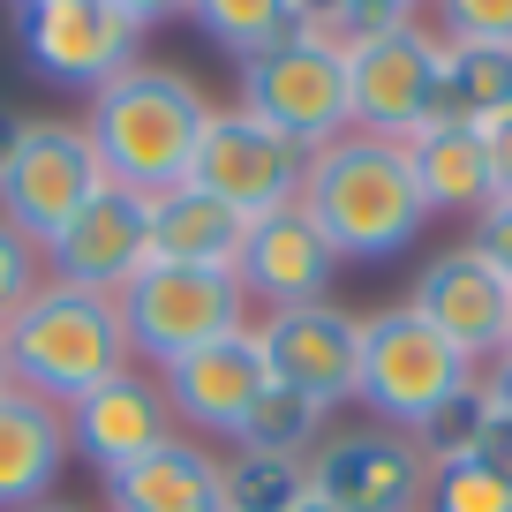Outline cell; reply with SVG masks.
Masks as SVG:
<instances>
[{
    "label": "cell",
    "instance_id": "cell-36",
    "mask_svg": "<svg viewBox=\"0 0 512 512\" xmlns=\"http://www.w3.org/2000/svg\"><path fill=\"white\" fill-rule=\"evenodd\" d=\"M31 512H83V505H31Z\"/></svg>",
    "mask_w": 512,
    "mask_h": 512
},
{
    "label": "cell",
    "instance_id": "cell-25",
    "mask_svg": "<svg viewBox=\"0 0 512 512\" xmlns=\"http://www.w3.org/2000/svg\"><path fill=\"white\" fill-rule=\"evenodd\" d=\"M309 497V460L226 452V512H294Z\"/></svg>",
    "mask_w": 512,
    "mask_h": 512
},
{
    "label": "cell",
    "instance_id": "cell-35",
    "mask_svg": "<svg viewBox=\"0 0 512 512\" xmlns=\"http://www.w3.org/2000/svg\"><path fill=\"white\" fill-rule=\"evenodd\" d=\"M294 512H332V505H324V497H317V490H309V497H302V505H294Z\"/></svg>",
    "mask_w": 512,
    "mask_h": 512
},
{
    "label": "cell",
    "instance_id": "cell-11",
    "mask_svg": "<svg viewBox=\"0 0 512 512\" xmlns=\"http://www.w3.org/2000/svg\"><path fill=\"white\" fill-rule=\"evenodd\" d=\"M309 490L332 512H422L430 505V460L415 437L362 422V430H324L309 452Z\"/></svg>",
    "mask_w": 512,
    "mask_h": 512
},
{
    "label": "cell",
    "instance_id": "cell-27",
    "mask_svg": "<svg viewBox=\"0 0 512 512\" xmlns=\"http://www.w3.org/2000/svg\"><path fill=\"white\" fill-rule=\"evenodd\" d=\"M482 422H490V392H482V377H475V384L460 392V400H445V407H437V415L415 430L422 460H430V467L475 460V445H482Z\"/></svg>",
    "mask_w": 512,
    "mask_h": 512
},
{
    "label": "cell",
    "instance_id": "cell-28",
    "mask_svg": "<svg viewBox=\"0 0 512 512\" xmlns=\"http://www.w3.org/2000/svg\"><path fill=\"white\" fill-rule=\"evenodd\" d=\"M422 512H512V475L482 467V460L430 467V505Z\"/></svg>",
    "mask_w": 512,
    "mask_h": 512
},
{
    "label": "cell",
    "instance_id": "cell-6",
    "mask_svg": "<svg viewBox=\"0 0 512 512\" xmlns=\"http://www.w3.org/2000/svg\"><path fill=\"white\" fill-rule=\"evenodd\" d=\"M121 324L136 369H174L181 354L211 347L226 332H249V294L234 272H189V264H144L121 287Z\"/></svg>",
    "mask_w": 512,
    "mask_h": 512
},
{
    "label": "cell",
    "instance_id": "cell-12",
    "mask_svg": "<svg viewBox=\"0 0 512 512\" xmlns=\"http://www.w3.org/2000/svg\"><path fill=\"white\" fill-rule=\"evenodd\" d=\"M407 309H415L437 339H452L475 369H490L497 354L512 347V287L467 241H452V249H437L430 264H422L415 287H407Z\"/></svg>",
    "mask_w": 512,
    "mask_h": 512
},
{
    "label": "cell",
    "instance_id": "cell-32",
    "mask_svg": "<svg viewBox=\"0 0 512 512\" xmlns=\"http://www.w3.org/2000/svg\"><path fill=\"white\" fill-rule=\"evenodd\" d=\"M475 128H482V151H490V189L512 196V113H490Z\"/></svg>",
    "mask_w": 512,
    "mask_h": 512
},
{
    "label": "cell",
    "instance_id": "cell-4",
    "mask_svg": "<svg viewBox=\"0 0 512 512\" xmlns=\"http://www.w3.org/2000/svg\"><path fill=\"white\" fill-rule=\"evenodd\" d=\"M482 369L467 362L452 339H437L407 302H384L377 317H362V384L354 400L384 422V430L415 437L445 400H460Z\"/></svg>",
    "mask_w": 512,
    "mask_h": 512
},
{
    "label": "cell",
    "instance_id": "cell-7",
    "mask_svg": "<svg viewBox=\"0 0 512 512\" xmlns=\"http://www.w3.org/2000/svg\"><path fill=\"white\" fill-rule=\"evenodd\" d=\"M234 106L256 113L272 136H287L294 151H324V144H339V136L354 128V113H347V61L324 53L309 31L287 38V46H272V53H256V61H241Z\"/></svg>",
    "mask_w": 512,
    "mask_h": 512
},
{
    "label": "cell",
    "instance_id": "cell-26",
    "mask_svg": "<svg viewBox=\"0 0 512 512\" xmlns=\"http://www.w3.org/2000/svg\"><path fill=\"white\" fill-rule=\"evenodd\" d=\"M400 23H415V8H400V0H317L309 8L302 31L317 38L324 53H339V61H354L362 46H377V38H392Z\"/></svg>",
    "mask_w": 512,
    "mask_h": 512
},
{
    "label": "cell",
    "instance_id": "cell-29",
    "mask_svg": "<svg viewBox=\"0 0 512 512\" xmlns=\"http://www.w3.org/2000/svg\"><path fill=\"white\" fill-rule=\"evenodd\" d=\"M437 38H452V46H512V0H445Z\"/></svg>",
    "mask_w": 512,
    "mask_h": 512
},
{
    "label": "cell",
    "instance_id": "cell-37",
    "mask_svg": "<svg viewBox=\"0 0 512 512\" xmlns=\"http://www.w3.org/2000/svg\"><path fill=\"white\" fill-rule=\"evenodd\" d=\"M0 392H8V354H0Z\"/></svg>",
    "mask_w": 512,
    "mask_h": 512
},
{
    "label": "cell",
    "instance_id": "cell-9",
    "mask_svg": "<svg viewBox=\"0 0 512 512\" xmlns=\"http://www.w3.org/2000/svg\"><path fill=\"white\" fill-rule=\"evenodd\" d=\"M98 189H106V174H98V151H91V136H83V121L38 113V121L23 128L8 174H0V219L46 256V241L61 234Z\"/></svg>",
    "mask_w": 512,
    "mask_h": 512
},
{
    "label": "cell",
    "instance_id": "cell-34",
    "mask_svg": "<svg viewBox=\"0 0 512 512\" xmlns=\"http://www.w3.org/2000/svg\"><path fill=\"white\" fill-rule=\"evenodd\" d=\"M23 128H31V113H16V106H8V98H0V174H8V159H16Z\"/></svg>",
    "mask_w": 512,
    "mask_h": 512
},
{
    "label": "cell",
    "instance_id": "cell-33",
    "mask_svg": "<svg viewBox=\"0 0 512 512\" xmlns=\"http://www.w3.org/2000/svg\"><path fill=\"white\" fill-rule=\"evenodd\" d=\"M482 392H490V407H497V415H512V347L497 354L490 369H482Z\"/></svg>",
    "mask_w": 512,
    "mask_h": 512
},
{
    "label": "cell",
    "instance_id": "cell-10",
    "mask_svg": "<svg viewBox=\"0 0 512 512\" xmlns=\"http://www.w3.org/2000/svg\"><path fill=\"white\" fill-rule=\"evenodd\" d=\"M302 174H309V151H294L287 136H272L241 106H211L196 166H189V189L219 196L234 219H264V211L302 204Z\"/></svg>",
    "mask_w": 512,
    "mask_h": 512
},
{
    "label": "cell",
    "instance_id": "cell-23",
    "mask_svg": "<svg viewBox=\"0 0 512 512\" xmlns=\"http://www.w3.org/2000/svg\"><path fill=\"white\" fill-rule=\"evenodd\" d=\"M324 430H332V415H324L317 400H302V392H287V384H264L249 407V422H241L234 452H272V460H309V452L324 445Z\"/></svg>",
    "mask_w": 512,
    "mask_h": 512
},
{
    "label": "cell",
    "instance_id": "cell-2",
    "mask_svg": "<svg viewBox=\"0 0 512 512\" xmlns=\"http://www.w3.org/2000/svg\"><path fill=\"white\" fill-rule=\"evenodd\" d=\"M302 211L317 219V234L339 249V264H392L422 241L430 204L415 189V166L400 144L377 136H339V144L309 151L302 174Z\"/></svg>",
    "mask_w": 512,
    "mask_h": 512
},
{
    "label": "cell",
    "instance_id": "cell-20",
    "mask_svg": "<svg viewBox=\"0 0 512 512\" xmlns=\"http://www.w3.org/2000/svg\"><path fill=\"white\" fill-rule=\"evenodd\" d=\"M407 166H415V189H422V204H430V219L437 211H467V219H482V211L497 204V189H490V151H482V128L475 121H460V113H437L422 136H407Z\"/></svg>",
    "mask_w": 512,
    "mask_h": 512
},
{
    "label": "cell",
    "instance_id": "cell-16",
    "mask_svg": "<svg viewBox=\"0 0 512 512\" xmlns=\"http://www.w3.org/2000/svg\"><path fill=\"white\" fill-rule=\"evenodd\" d=\"M159 384H166L174 422H189V430L234 445L241 422H249V407H256V392L272 384L264 347H256V317H249V332H226V339H211V347L181 354L174 369H159Z\"/></svg>",
    "mask_w": 512,
    "mask_h": 512
},
{
    "label": "cell",
    "instance_id": "cell-31",
    "mask_svg": "<svg viewBox=\"0 0 512 512\" xmlns=\"http://www.w3.org/2000/svg\"><path fill=\"white\" fill-rule=\"evenodd\" d=\"M467 249H475L482 264H490V272H497V279H505V287H512V196H497V204H490V211H482V219H475V234H467Z\"/></svg>",
    "mask_w": 512,
    "mask_h": 512
},
{
    "label": "cell",
    "instance_id": "cell-14",
    "mask_svg": "<svg viewBox=\"0 0 512 512\" xmlns=\"http://www.w3.org/2000/svg\"><path fill=\"white\" fill-rule=\"evenodd\" d=\"M339 272H347V264H339V249L317 234V219H309L302 204L249 219V234H241V264H234V279H241V294H249V309H264V317L332 302Z\"/></svg>",
    "mask_w": 512,
    "mask_h": 512
},
{
    "label": "cell",
    "instance_id": "cell-17",
    "mask_svg": "<svg viewBox=\"0 0 512 512\" xmlns=\"http://www.w3.org/2000/svg\"><path fill=\"white\" fill-rule=\"evenodd\" d=\"M166 437H181V430H174V407H166V384L151 369H121L113 384H98L91 400L68 407V445L98 467V482L151 460Z\"/></svg>",
    "mask_w": 512,
    "mask_h": 512
},
{
    "label": "cell",
    "instance_id": "cell-21",
    "mask_svg": "<svg viewBox=\"0 0 512 512\" xmlns=\"http://www.w3.org/2000/svg\"><path fill=\"white\" fill-rule=\"evenodd\" d=\"M241 234H249V219H234L219 196L189 189V181L166 189V196H151V264L234 272V264H241Z\"/></svg>",
    "mask_w": 512,
    "mask_h": 512
},
{
    "label": "cell",
    "instance_id": "cell-8",
    "mask_svg": "<svg viewBox=\"0 0 512 512\" xmlns=\"http://www.w3.org/2000/svg\"><path fill=\"white\" fill-rule=\"evenodd\" d=\"M347 113H354V136H377V144L422 136L445 113V38L415 16L392 38L362 46L347 61Z\"/></svg>",
    "mask_w": 512,
    "mask_h": 512
},
{
    "label": "cell",
    "instance_id": "cell-5",
    "mask_svg": "<svg viewBox=\"0 0 512 512\" xmlns=\"http://www.w3.org/2000/svg\"><path fill=\"white\" fill-rule=\"evenodd\" d=\"M16 46L46 83L68 91H106L113 76L144 61V38L159 23L151 0H23L16 16Z\"/></svg>",
    "mask_w": 512,
    "mask_h": 512
},
{
    "label": "cell",
    "instance_id": "cell-1",
    "mask_svg": "<svg viewBox=\"0 0 512 512\" xmlns=\"http://www.w3.org/2000/svg\"><path fill=\"white\" fill-rule=\"evenodd\" d=\"M204 121H211V98L196 91L189 68L136 61L128 76H113L106 91H91L83 136H91V151H98L106 189L166 196V189L189 181L196 144H204Z\"/></svg>",
    "mask_w": 512,
    "mask_h": 512
},
{
    "label": "cell",
    "instance_id": "cell-30",
    "mask_svg": "<svg viewBox=\"0 0 512 512\" xmlns=\"http://www.w3.org/2000/svg\"><path fill=\"white\" fill-rule=\"evenodd\" d=\"M38 287H46V256H38L31 241L16 234V226L0 219V332H8V324H16V309L31 302Z\"/></svg>",
    "mask_w": 512,
    "mask_h": 512
},
{
    "label": "cell",
    "instance_id": "cell-13",
    "mask_svg": "<svg viewBox=\"0 0 512 512\" xmlns=\"http://www.w3.org/2000/svg\"><path fill=\"white\" fill-rule=\"evenodd\" d=\"M256 347H264V369L272 384L317 400L324 415L354 400L362 384V317L339 302L317 309H279V317H256Z\"/></svg>",
    "mask_w": 512,
    "mask_h": 512
},
{
    "label": "cell",
    "instance_id": "cell-15",
    "mask_svg": "<svg viewBox=\"0 0 512 512\" xmlns=\"http://www.w3.org/2000/svg\"><path fill=\"white\" fill-rule=\"evenodd\" d=\"M151 264V196L98 189L61 234L46 241V279L121 302V287Z\"/></svg>",
    "mask_w": 512,
    "mask_h": 512
},
{
    "label": "cell",
    "instance_id": "cell-19",
    "mask_svg": "<svg viewBox=\"0 0 512 512\" xmlns=\"http://www.w3.org/2000/svg\"><path fill=\"white\" fill-rule=\"evenodd\" d=\"M106 512H226V460L196 437H166L151 460L106 482Z\"/></svg>",
    "mask_w": 512,
    "mask_h": 512
},
{
    "label": "cell",
    "instance_id": "cell-24",
    "mask_svg": "<svg viewBox=\"0 0 512 512\" xmlns=\"http://www.w3.org/2000/svg\"><path fill=\"white\" fill-rule=\"evenodd\" d=\"M445 113H460V121L512 113V46H452L445 38Z\"/></svg>",
    "mask_w": 512,
    "mask_h": 512
},
{
    "label": "cell",
    "instance_id": "cell-18",
    "mask_svg": "<svg viewBox=\"0 0 512 512\" xmlns=\"http://www.w3.org/2000/svg\"><path fill=\"white\" fill-rule=\"evenodd\" d=\"M68 415L31 392H0V512H31L53 505V482L68 467Z\"/></svg>",
    "mask_w": 512,
    "mask_h": 512
},
{
    "label": "cell",
    "instance_id": "cell-22",
    "mask_svg": "<svg viewBox=\"0 0 512 512\" xmlns=\"http://www.w3.org/2000/svg\"><path fill=\"white\" fill-rule=\"evenodd\" d=\"M189 23L219 53H234V68H241V61H256V53L302 38L309 0H204V8H189Z\"/></svg>",
    "mask_w": 512,
    "mask_h": 512
},
{
    "label": "cell",
    "instance_id": "cell-3",
    "mask_svg": "<svg viewBox=\"0 0 512 512\" xmlns=\"http://www.w3.org/2000/svg\"><path fill=\"white\" fill-rule=\"evenodd\" d=\"M0 354H8V384L31 392V400H46V407H61V415L76 400H91L98 384H113L121 369H136L121 302L61 287V279H46L16 309V324L0 332Z\"/></svg>",
    "mask_w": 512,
    "mask_h": 512
}]
</instances>
